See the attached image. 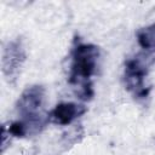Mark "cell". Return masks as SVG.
<instances>
[{"label": "cell", "mask_w": 155, "mask_h": 155, "mask_svg": "<svg viewBox=\"0 0 155 155\" xmlns=\"http://www.w3.org/2000/svg\"><path fill=\"white\" fill-rule=\"evenodd\" d=\"M137 41L147 52H155V23L137 31Z\"/></svg>", "instance_id": "6"}, {"label": "cell", "mask_w": 155, "mask_h": 155, "mask_svg": "<svg viewBox=\"0 0 155 155\" xmlns=\"http://www.w3.org/2000/svg\"><path fill=\"white\" fill-rule=\"evenodd\" d=\"M25 61V50L19 39L10 41L2 52V71L8 82L17 79Z\"/></svg>", "instance_id": "4"}, {"label": "cell", "mask_w": 155, "mask_h": 155, "mask_svg": "<svg viewBox=\"0 0 155 155\" xmlns=\"http://www.w3.org/2000/svg\"><path fill=\"white\" fill-rule=\"evenodd\" d=\"M86 111H87V108L81 104L70 103V102L59 103L48 113V120L52 124L65 126L71 124L74 120H76L81 115H84Z\"/></svg>", "instance_id": "5"}, {"label": "cell", "mask_w": 155, "mask_h": 155, "mask_svg": "<svg viewBox=\"0 0 155 155\" xmlns=\"http://www.w3.org/2000/svg\"><path fill=\"white\" fill-rule=\"evenodd\" d=\"M45 90L42 86L34 85L23 91L17 101L16 108L21 119L18 120L27 134H35L50 122L48 114L44 111Z\"/></svg>", "instance_id": "2"}, {"label": "cell", "mask_w": 155, "mask_h": 155, "mask_svg": "<svg viewBox=\"0 0 155 155\" xmlns=\"http://www.w3.org/2000/svg\"><path fill=\"white\" fill-rule=\"evenodd\" d=\"M150 57L137 54L133 58H128L125 62L124 81L127 91L132 93L134 98H147L150 88L145 84V79L149 71V67L153 63Z\"/></svg>", "instance_id": "3"}, {"label": "cell", "mask_w": 155, "mask_h": 155, "mask_svg": "<svg viewBox=\"0 0 155 155\" xmlns=\"http://www.w3.org/2000/svg\"><path fill=\"white\" fill-rule=\"evenodd\" d=\"M99 56L101 52L96 45L82 42L79 39L74 40L70 51L68 82L82 101H90L94 94L92 76L97 73Z\"/></svg>", "instance_id": "1"}]
</instances>
